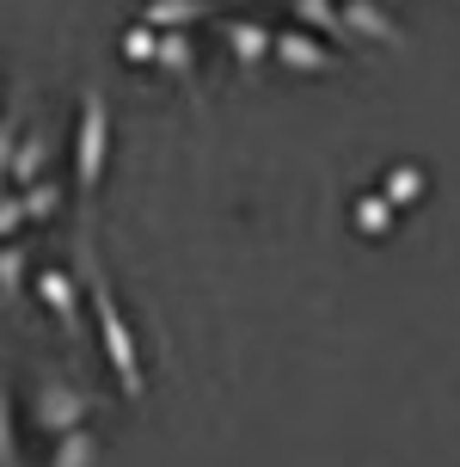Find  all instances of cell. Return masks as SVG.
<instances>
[{
	"instance_id": "cell-1",
	"label": "cell",
	"mask_w": 460,
	"mask_h": 467,
	"mask_svg": "<svg viewBox=\"0 0 460 467\" xmlns=\"http://www.w3.org/2000/svg\"><path fill=\"white\" fill-rule=\"evenodd\" d=\"M80 289H87V302H92V320H98V350H105V363H111L123 400H141V394H148L141 345H136V332H129V320H123V302H117L105 265H98V253H92V234H80Z\"/></svg>"
},
{
	"instance_id": "cell-2",
	"label": "cell",
	"mask_w": 460,
	"mask_h": 467,
	"mask_svg": "<svg viewBox=\"0 0 460 467\" xmlns=\"http://www.w3.org/2000/svg\"><path fill=\"white\" fill-rule=\"evenodd\" d=\"M105 161H111V99L87 87L80 93V130H74V185L87 197L105 185Z\"/></svg>"
},
{
	"instance_id": "cell-3",
	"label": "cell",
	"mask_w": 460,
	"mask_h": 467,
	"mask_svg": "<svg viewBox=\"0 0 460 467\" xmlns=\"http://www.w3.org/2000/svg\"><path fill=\"white\" fill-rule=\"evenodd\" d=\"M92 406H98V400H92L87 388H74V381H62V375H44L37 394H31V424H37L44 437H62V431H74V424L92 419Z\"/></svg>"
},
{
	"instance_id": "cell-4",
	"label": "cell",
	"mask_w": 460,
	"mask_h": 467,
	"mask_svg": "<svg viewBox=\"0 0 460 467\" xmlns=\"http://www.w3.org/2000/svg\"><path fill=\"white\" fill-rule=\"evenodd\" d=\"M37 302L49 307V320L68 338H80V277H68L62 265H44L37 271Z\"/></svg>"
},
{
	"instance_id": "cell-5",
	"label": "cell",
	"mask_w": 460,
	"mask_h": 467,
	"mask_svg": "<svg viewBox=\"0 0 460 467\" xmlns=\"http://www.w3.org/2000/svg\"><path fill=\"white\" fill-rule=\"evenodd\" d=\"M271 62H282V68H295V74L338 68V56H332L313 31H301V25H289V31H276V37H271Z\"/></svg>"
},
{
	"instance_id": "cell-6",
	"label": "cell",
	"mask_w": 460,
	"mask_h": 467,
	"mask_svg": "<svg viewBox=\"0 0 460 467\" xmlns=\"http://www.w3.org/2000/svg\"><path fill=\"white\" fill-rule=\"evenodd\" d=\"M338 19H344V31H363V37H374V44H387V49H405V31L374 0H338Z\"/></svg>"
},
{
	"instance_id": "cell-7",
	"label": "cell",
	"mask_w": 460,
	"mask_h": 467,
	"mask_svg": "<svg viewBox=\"0 0 460 467\" xmlns=\"http://www.w3.org/2000/svg\"><path fill=\"white\" fill-rule=\"evenodd\" d=\"M271 25H258V19H233L228 25V49L233 56H240V62H246V68H264V62H271Z\"/></svg>"
},
{
	"instance_id": "cell-8",
	"label": "cell",
	"mask_w": 460,
	"mask_h": 467,
	"mask_svg": "<svg viewBox=\"0 0 460 467\" xmlns=\"http://www.w3.org/2000/svg\"><path fill=\"white\" fill-rule=\"evenodd\" d=\"M209 13V0H148L141 6V25H154V31H184V25H197Z\"/></svg>"
},
{
	"instance_id": "cell-9",
	"label": "cell",
	"mask_w": 460,
	"mask_h": 467,
	"mask_svg": "<svg viewBox=\"0 0 460 467\" xmlns=\"http://www.w3.org/2000/svg\"><path fill=\"white\" fill-rule=\"evenodd\" d=\"M44 161H49V136H44V130H19V148H13V166H6V179H19V185H37Z\"/></svg>"
},
{
	"instance_id": "cell-10",
	"label": "cell",
	"mask_w": 460,
	"mask_h": 467,
	"mask_svg": "<svg viewBox=\"0 0 460 467\" xmlns=\"http://www.w3.org/2000/svg\"><path fill=\"white\" fill-rule=\"evenodd\" d=\"M424 185H430V179H424V166H417V161H399L387 179H381V197H387L393 210H412L417 197H424Z\"/></svg>"
},
{
	"instance_id": "cell-11",
	"label": "cell",
	"mask_w": 460,
	"mask_h": 467,
	"mask_svg": "<svg viewBox=\"0 0 460 467\" xmlns=\"http://www.w3.org/2000/svg\"><path fill=\"white\" fill-rule=\"evenodd\" d=\"M350 222H356V234L363 240H381V234H393V222H399V210H393L381 191H368V197H356V210H350Z\"/></svg>"
},
{
	"instance_id": "cell-12",
	"label": "cell",
	"mask_w": 460,
	"mask_h": 467,
	"mask_svg": "<svg viewBox=\"0 0 460 467\" xmlns=\"http://www.w3.org/2000/svg\"><path fill=\"white\" fill-rule=\"evenodd\" d=\"M289 13H295V19H301V31H313V37H344L338 0H289Z\"/></svg>"
},
{
	"instance_id": "cell-13",
	"label": "cell",
	"mask_w": 460,
	"mask_h": 467,
	"mask_svg": "<svg viewBox=\"0 0 460 467\" xmlns=\"http://www.w3.org/2000/svg\"><path fill=\"white\" fill-rule=\"evenodd\" d=\"M92 462H98V437H92L87 424H74V431H62V437H56L49 467H92Z\"/></svg>"
},
{
	"instance_id": "cell-14",
	"label": "cell",
	"mask_w": 460,
	"mask_h": 467,
	"mask_svg": "<svg viewBox=\"0 0 460 467\" xmlns=\"http://www.w3.org/2000/svg\"><path fill=\"white\" fill-rule=\"evenodd\" d=\"M25 246H6L0 240V296H6V307H25Z\"/></svg>"
},
{
	"instance_id": "cell-15",
	"label": "cell",
	"mask_w": 460,
	"mask_h": 467,
	"mask_svg": "<svg viewBox=\"0 0 460 467\" xmlns=\"http://www.w3.org/2000/svg\"><path fill=\"white\" fill-rule=\"evenodd\" d=\"M19 210H25V222H49V215L62 210V185H56V179H44V185H19Z\"/></svg>"
},
{
	"instance_id": "cell-16",
	"label": "cell",
	"mask_w": 460,
	"mask_h": 467,
	"mask_svg": "<svg viewBox=\"0 0 460 467\" xmlns=\"http://www.w3.org/2000/svg\"><path fill=\"white\" fill-rule=\"evenodd\" d=\"M154 62L172 74H190V62H197V49H190V37L184 31H166V37H154Z\"/></svg>"
},
{
	"instance_id": "cell-17",
	"label": "cell",
	"mask_w": 460,
	"mask_h": 467,
	"mask_svg": "<svg viewBox=\"0 0 460 467\" xmlns=\"http://www.w3.org/2000/svg\"><path fill=\"white\" fill-rule=\"evenodd\" d=\"M0 467H19V424H13V394L0 381Z\"/></svg>"
},
{
	"instance_id": "cell-18",
	"label": "cell",
	"mask_w": 460,
	"mask_h": 467,
	"mask_svg": "<svg viewBox=\"0 0 460 467\" xmlns=\"http://www.w3.org/2000/svg\"><path fill=\"white\" fill-rule=\"evenodd\" d=\"M19 130H25V117H19V111H0V185H6V166H13Z\"/></svg>"
},
{
	"instance_id": "cell-19",
	"label": "cell",
	"mask_w": 460,
	"mask_h": 467,
	"mask_svg": "<svg viewBox=\"0 0 460 467\" xmlns=\"http://www.w3.org/2000/svg\"><path fill=\"white\" fill-rule=\"evenodd\" d=\"M123 56L129 62H154V25H129L123 31Z\"/></svg>"
},
{
	"instance_id": "cell-20",
	"label": "cell",
	"mask_w": 460,
	"mask_h": 467,
	"mask_svg": "<svg viewBox=\"0 0 460 467\" xmlns=\"http://www.w3.org/2000/svg\"><path fill=\"white\" fill-rule=\"evenodd\" d=\"M19 228H25V210H19V197H6V191H0V240H13Z\"/></svg>"
}]
</instances>
